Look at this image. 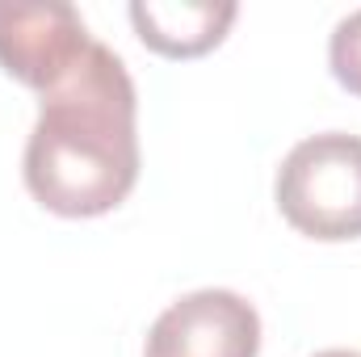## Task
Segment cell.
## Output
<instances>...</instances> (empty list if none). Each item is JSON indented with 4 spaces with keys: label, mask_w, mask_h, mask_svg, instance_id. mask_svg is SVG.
I'll use <instances>...</instances> for the list:
<instances>
[{
    "label": "cell",
    "mask_w": 361,
    "mask_h": 357,
    "mask_svg": "<svg viewBox=\"0 0 361 357\" xmlns=\"http://www.w3.org/2000/svg\"><path fill=\"white\" fill-rule=\"evenodd\" d=\"M235 4H202V0H180V4H130V21L135 34L143 38V47H152L164 59H193L214 51L231 21H235Z\"/></svg>",
    "instance_id": "5b68a950"
},
{
    "label": "cell",
    "mask_w": 361,
    "mask_h": 357,
    "mask_svg": "<svg viewBox=\"0 0 361 357\" xmlns=\"http://www.w3.org/2000/svg\"><path fill=\"white\" fill-rule=\"evenodd\" d=\"M328 63H332L336 85L361 97V8L336 21L332 42H328Z\"/></svg>",
    "instance_id": "8992f818"
},
{
    "label": "cell",
    "mask_w": 361,
    "mask_h": 357,
    "mask_svg": "<svg viewBox=\"0 0 361 357\" xmlns=\"http://www.w3.org/2000/svg\"><path fill=\"white\" fill-rule=\"evenodd\" d=\"M25 189L63 219H97L139 181V97L126 63L92 42L68 80L42 92L25 143Z\"/></svg>",
    "instance_id": "6da1fadb"
},
{
    "label": "cell",
    "mask_w": 361,
    "mask_h": 357,
    "mask_svg": "<svg viewBox=\"0 0 361 357\" xmlns=\"http://www.w3.org/2000/svg\"><path fill=\"white\" fill-rule=\"evenodd\" d=\"M281 219L324 244L361 236V139L345 131H324L290 147L277 169Z\"/></svg>",
    "instance_id": "7a4b0ae2"
},
{
    "label": "cell",
    "mask_w": 361,
    "mask_h": 357,
    "mask_svg": "<svg viewBox=\"0 0 361 357\" xmlns=\"http://www.w3.org/2000/svg\"><path fill=\"white\" fill-rule=\"evenodd\" d=\"M89 47V25L72 4L0 0V68L13 80H21L25 89L51 92L59 80L76 72Z\"/></svg>",
    "instance_id": "3957f363"
},
{
    "label": "cell",
    "mask_w": 361,
    "mask_h": 357,
    "mask_svg": "<svg viewBox=\"0 0 361 357\" xmlns=\"http://www.w3.org/2000/svg\"><path fill=\"white\" fill-rule=\"evenodd\" d=\"M315 357H361L357 349H324V353H315Z\"/></svg>",
    "instance_id": "52a82bcc"
},
{
    "label": "cell",
    "mask_w": 361,
    "mask_h": 357,
    "mask_svg": "<svg viewBox=\"0 0 361 357\" xmlns=\"http://www.w3.org/2000/svg\"><path fill=\"white\" fill-rule=\"evenodd\" d=\"M261 315L235 290H193L177 298L147 332L143 357H257Z\"/></svg>",
    "instance_id": "277c9868"
}]
</instances>
